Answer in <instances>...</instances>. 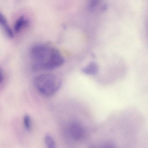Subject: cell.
<instances>
[{"label": "cell", "instance_id": "obj_1", "mask_svg": "<svg viewBox=\"0 0 148 148\" xmlns=\"http://www.w3.org/2000/svg\"><path fill=\"white\" fill-rule=\"evenodd\" d=\"M30 56L35 69L52 70L63 65L64 58L58 49L47 44L34 46L30 51Z\"/></svg>", "mask_w": 148, "mask_h": 148}, {"label": "cell", "instance_id": "obj_2", "mask_svg": "<svg viewBox=\"0 0 148 148\" xmlns=\"http://www.w3.org/2000/svg\"><path fill=\"white\" fill-rule=\"evenodd\" d=\"M34 85L40 94L45 97H51L60 90L62 80L57 75L47 73L38 76L34 79Z\"/></svg>", "mask_w": 148, "mask_h": 148}, {"label": "cell", "instance_id": "obj_3", "mask_svg": "<svg viewBox=\"0 0 148 148\" xmlns=\"http://www.w3.org/2000/svg\"><path fill=\"white\" fill-rule=\"evenodd\" d=\"M69 132L71 137L76 141L81 140L85 135V130L81 124L78 122H72L70 124Z\"/></svg>", "mask_w": 148, "mask_h": 148}, {"label": "cell", "instance_id": "obj_4", "mask_svg": "<svg viewBox=\"0 0 148 148\" xmlns=\"http://www.w3.org/2000/svg\"><path fill=\"white\" fill-rule=\"evenodd\" d=\"M88 8L89 11L91 12L99 13L105 11L107 6L103 1H92L89 3Z\"/></svg>", "mask_w": 148, "mask_h": 148}, {"label": "cell", "instance_id": "obj_5", "mask_svg": "<svg viewBox=\"0 0 148 148\" xmlns=\"http://www.w3.org/2000/svg\"><path fill=\"white\" fill-rule=\"evenodd\" d=\"M99 70V66L97 63L92 61L84 67L81 71L83 73L86 75H95L97 74Z\"/></svg>", "mask_w": 148, "mask_h": 148}, {"label": "cell", "instance_id": "obj_6", "mask_svg": "<svg viewBox=\"0 0 148 148\" xmlns=\"http://www.w3.org/2000/svg\"><path fill=\"white\" fill-rule=\"evenodd\" d=\"M0 26L5 31L6 34L9 38H12L14 36L13 32L9 26L7 20L3 14L0 12Z\"/></svg>", "mask_w": 148, "mask_h": 148}, {"label": "cell", "instance_id": "obj_7", "mask_svg": "<svg viewBox=\"0 0 148 148\" xmlns=\"http://www.w3.org/2000/svg\"><path fill=\"white\" fill-rule=\"evenodd\" d=\"M28 24V21L26 19L24 16L20 17L14 24V31L16 33H18L21 29L26 25Z\"/></svg>", "mask_w": 148, "mask_h": 148}, {"label": "cell", "instance_id": "obj_8", "mask_svg": "<svg viewBox=\"0 0 148 148\" xmlns=\"http://www.w3.org/2000/svg\"><path fill=\"white\" fill-rule=\"evenodd\" d=\"M45 142L47 148H56L55 142L50 135H46L45 136Z\"/></svg>", "mask_w": 148, "mask_h": 148}, {"label": "cell", "instance_id": "obj_9", "mask_svg": "<svg viewBox=\"0 0 148 148\" xmlns=\"http://www.w3.org/2000/svg\"><path fill=\"white\" fill-rule=\"evenodd\" d=\"M24 126L26 130L29 131L31 129V118L28 115H25L24 117Z\"/></svg>", "mask_w": 148, "mask_h": 148}, {"label": "cell", "instance_id": "obj_10", "mask_svg": "<svg viewBox=\"0 0 148 148\" xmlns=\"http://www.w3.org/2000/svg\"><path fill=\"white\" fill-rule=\"evenodd\" d=\"M4 81V75L2 70L0 69V84H2Z\"/></svg>", "mask_w": 148, "mask_h": 148}]
</instances>
